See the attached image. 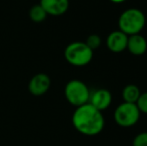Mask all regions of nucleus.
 <instances>
[{"instance_id":"1","label":"nucleus","mask_w":147,"mask_h":146,"mask_svg":"<svg viewBox=\"0 0 147 146\" xmlns=\"http://www.w3.org/2000/svg\"><path fill=\"white\" fill-rule=\"evenodd\" d=\"M72 124L81 134L94 136L103 130L105 120L101 111L96 109L88 102L76 107L72 115Z\"/></svg>"},{"instance_id":"2","label":"nucleus","mask_w":147,"mask_h":146,"mask_svg":"<svg viewBox=\"0 0 147 146\" xmlns=\"http://www.w3.org/2000/svg\"><path fill=\"white\" fill-rule=\"evenodd\" d=\"M145 15L137 8H129L122 12L118 19L119 30L126 35L139 34L145 26Z\"/></svg>"},{"instance_id":"3","label":"nucleus","mask_w":147,"mask_h":146,"mask_svg":"<svg viewBox=\"0 0 147 146\" xmlns=\"http://www.w3.org/2000/svg\"><path fill=\"white\" fill-rule=\"evenodd\" d=\"M64 57L69 64L76 67H82L91 62L93 58V51L85 42L75 41L66 46Z\"/></svg>"},{"instance_id":"4","label":"nucleus","mask_w":147,"mask_h":146,"mask_svg":"<svg viewBox=\"0 0 147 146\" xmlns=\"http://www.w3.org/2000/svg\"><path fill=\"white\" fill-rule=\"evenodd\" d=\"M65 98L71 105L78 107L89 102L90 90L83 81L79 79H72L64 88Z\"/></svg>"},{"instance_id":"5","label":"nucleus","mask_w":147,"mask_h":146,"mask_svg":"<svg viewBox=\"0 0 147 146\" xmlns=\"http://www.w3.org/2000/svg\"><path fill=\"white\" fill-rule=\"evenodd\" d=\"M114 121L121 127H131L138 122L140 111L135 103L123 102L119 104L114 111Z\"/></svg>"},{"instance_id":"6","label":"nucleus","mask_w":147,"mask_h":146,"mask_svg":"<svg viewBox=\"0 0 147 146\" xmlns=\"http://www.w3.org/2000/svg\"><path fill=\"white\" fill-rule=\"evenodd\" d=\"M51 85V79L45 73H37L30 79L28 84V90L32 95L41 96L49 90Z\"/></svg>"},{"instance_id":"7","label":"nucleus","mask_w":147,"mask_h":146,"mask_svg":"<svg viewBox=\"0 0 147 146\" xmlns=\"http://www.w3.org/2000/svg\"><path fill=\"white\" fill-rule=\"evenodd\" d=\"M128 35L120 30H115L109 33L106 38V46L111 52L120 53L127 48Z\"/></svg>"},{"instance_id":"8","label":"nucleus","mask_w":147,"mask_h":146,"mask_svg":"<svg viewBox=\"0 0 147 146\" xmlns=\"http://www.w3.org/2000/svg\"><path fill=\"white\" fill-rule=\"evenodd\" d=\"M112 102V95L107 89H97L90 93L89 103L99 111H103L110 106Z\"/></svg>"},{"instance_id":"9","label":"nucleus","mask_w":147,"mask_h":146,"mask_svg":"<svg viewBox=\"0 0 147 146\" xmlns=\"http://www.w3.org/2000/svg\"><path fill=\"white\" fill-rule=\"evenodd\" d=\"M40 4L48 15L60 16L69 8V0H40Z\"/></svg>"},{"instance_id":"10","label":"nucleus","mask_w":147,"mask_h":146,"mask_svg":"<svg viewBox=\"0 0 147 146\" xmlns=\"http://www.w3.org/2000/svg\"><path fill=\"white\" fill-rule=\"evenodd\" d=\"M126 49L135 56L143 55L147 50L146 39L140 34H134V35L128 36L127 48Z\"/></svg>"},{"instance_id":"11","label":"nucleus","mask_w":147,"mask_h":146,"mask_svg":"<svg viewBox=\"0 0 147 146\" xmlns=\"http://www.w3.org/2000/svg\"><path fill=\"white\" fill-rule=\"evenodd\" d=\"M140 94H141L140 89L134 84H129L122 90V98L124 102H128V103H136Z\"/></svg>"},{"instance_id":"12","label":"nucleus","mask_w":147,"mask_h":146,"mask_svg":"<svg viewBox=\"0 0 147 146\" xmlns=\"http://www.w3.org/2000/svg\"><path fill=\"white\" fill-rule=\"evenodd\" d=\"M47 15H48V14L46 13V11L43 9V7L40 4H36V5L32 6L29 10L30 19L34 22H37V23L44 21V20L46 19Z\"/></svg>"},{"instance_id":"13","label":"nucleus","mask_w":147,"mask_h":146,"mask_svg":"<svg viewBox=\"0 0 147 146\" xmlns=\"http://www.w3.org/2000/svg\"><path fill=\"white\" fill-rule=\"evenodd\" d=\"M85 43H86V45H87L89 48L91 49V50L94 51V50H96V49H98L99 47H100L101 38H100V36L97 35V34H91V35H89L87 37Z\"/></svg>"},{"instance_id":"14","label":"nucleus","mask_w":147,"mask_h":146,"mask_svg":"<svg viewBox=\"0 0 147 146\" xmlns=\"http://www.w3.org/2000/svg\"><path fill=\"white\" fill-rule=\"evenodd\" d=\"M135 104L137 105L140 113L147 114V92L140 94L139 98H138V100L136 101Z\"/></svg>"},{"instance_id":"15","label":"nucleus","mask_w":147,"mask_h":146,"mask_svg":"<svg viewBox=\"0 0 147 146\" xmlns=\"http://www.w3.org/2000/svg\"><path fill=\"white\" fill-rule=\"evenodd\" d=\"M132 146H147V132L138 133L132 141Z\"/></svg>"},{"instance_id":"16","label":"nucleus","mask_w":147,"mask_h":146,"mask_svg":"<svg viewBox=\"0 0 147 146\" xmlns=\"http://www.w3.org/2000/svg\"><path fill=\"white\" fill-rule=\"evenodd\" d=\"M109 1L113 2V3H123L124 1H126V0H109Z\"/></svg>"}]
</instances>
